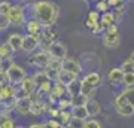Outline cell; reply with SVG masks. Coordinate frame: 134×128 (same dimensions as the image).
Listing matches in <instances>:
<instances>
[{"instance_id":"obj_1","label":"cell","mask_w":134,"mask_h":128,"mask_svg":"<svg viewBox=\"0 0 134 128\" xmlns=\"http://www.w3.org/2000/svg\"><path fill=\"white\" fill-rule=\"evenodd\" d=\"M33 12H34V18L37 19L43 27H48V25H54L57 23L58 15H60V8L52 2L39 0V2L34 3Z\"/></svg>"},{"instance_id":"obj_2","label":"cell","mask_w":134,"mask_h":128,"mask_svg":"<svg viewBox=\"0 0 134 128\" xmlns=\"http://www.w3.org/2000/svg\"><path fill=\"white\" fill-rule=\"evenodd\" d=\"M25 76H27V71L24 70V67H21L16 63H10V66L6 69V81L12 85H19L24 81Z\"/></svg>"},{"instance_id":"obj_3","label":"cell","mask_w":134,"mask_h":128,"mask_svg":"<svg viewBox=\"0 0 134 128\" xmlns=\"http://www.w3.org/2000/svg\"><path fill=\"white\" fill-rule=\"evenodd\" d=\"M51 61V55L49 52L45 49V51H39V52H31V57L29 58V63L31 66H36L39 69H45L48 66V63Z\"/></svg>"},{"instance_id":"obj_4","label":"cell","mask_w":134,"mask_h":128,"mask_svg":"<svg viewBox=\"0 0 134 128\" xmlns=\"http://www.w3.org/2000/svg\"><path fill=\"white\" fill-rule=\"evenodd\" d=\"M8 16H9V21H10L12 25L21 27V25L25 24V12H24V9H23L21 6H18V5H12Z\"/></svg>"},{"instance_id":"obj_5","label":"cell","mask_w":134,"mask_h":128,"mask_svg":"<svg viewBox=\"0 0 134 128\" xmlns=\"http://www.w3.org/2000/svg\"><path fill=\"white\" fill-rule=\"evenodd\" d=\"M40 39H42V33L39 34L27 33L24 36V42H23V51L27 54H31L33 51H36V48L40 45Z\"/></svg>"},{"instance_id":"obj_6","label":"cell","mask_w":134,"mask_h":128,"mask_svg":"<svg viewBox=\"0 0 134 128\" xmlns=\"http://www.w3.org/2000/svg\"><path fill=\"white\" fill-rule=\"evenodd\" d=\"M46 51L49 52L51 58H55V60H64L67 57V48L64 43L58 42V40H54L48 48Z\"/></svg>"},{"instance_id":"obj_7","label":"cell","mask_w":134,"mask_h":128,"mask_svg":"<svg viewBox=\"0 0 134 128\" xmlns=\"http://www.w3.org/2000/svg\"><path fill=\"white\" fill-rule=\"evenodd\" d=\"M103 45L109 49H115L121 45V34L119 31H106L103 36Z\"/></svg>"},{"instance_id":"obj_8","label":"cell","mask_w":134,"mask_h":128,"mask_svg":"<svg viewBox=\"0 0 134 128\" xmlns=\"http://www.w3.org/2000/svg\"><path fill=\"white\" fill-rule=\"evenodd\" d=\"M67 94V88L64 85H61L60 82H54V85L52 88L49 90L48 92V98H49V103H55L58 98H61L63 95H66Z\"/></svg>"},{"instance_id":"obj_9","label":"cell","mask_w":134,"mask_h":128,"mask_svg":"<svg viewBox=\"0 0 134 128\" xmlns=\"http://www.w3.org/2000/svg\"><path fill=\"white\" fill-rule=\"evenodd\" d=\"M61 69L67 71H72V73H75L77 76L81 75V71H82L81 63L77 60H75V58H67V57L64 60H61Z\"/></svg>"},{"instance_id":"obj_10","label":"cell","mask_w":134,"mask_h":128,"mask_svg":"<svg viewBox=\"0 0 134 128\" xmlns=\"http://www.w3.org/2000/svg\"><path fill=\"white\" fill-rule=\"evenodd\" d=\"M30 107H31V98H30V97H25V95L16 97L15 110H16L19 115H30Z\"/></svg>"},{"instance_id":"obj_11","label":"cell","mask_w":134,"mask_h":128,"mask_svg":"<svg viewBox=\"0 0 134 128\" xmlns=\"http://www.w3.org/2000/svg\"><path fill=\"white\" fill-rule=\"evenodd\" d=\"M36 90H37V88H36V84H34V79H33V77L25 76L24 81L19 84V91H21V95L30 97V95L33 94ZM16 97H18V95H16Z\"/></svg>"},{"instance_id":"obj_12","label":"cell","mask_w":134,"mask_h":128,"mask_svg":"<svg viewBox=\"0 0 134 128\" xmlns=\"http://www.w3.org/2000/svg\"><path fill=\"white\" fill-rule=\"evenodd\" d=\"M57 39V31L52 29V25H48L42 30V39H40V45H43L45 48H48L51 43Z\"/></svg>"},{"instance_id":"obj_13","label":"cell","mask_w":134,"mask_h":128,"mask_svg":"<svg viewBox=\"0 0 134 128\" xmlns=\"http://www.w3.org/2000/svg\"><path fill=\"white\" fill-rule=\"evenodd\" d=\"M43 70L48 73V76L51 77V79H54V81H55L57 75L60 73V70H61V60H55V58H51V61L48 63V66L45 67Z\"/></svg>"},{"instance_id":"obj_14","label":"cell","mask_w":134,"mask_h":128,"mask_svg":"<svg viewBox=\"0 0 134 128\" xmlns=\"http://www.w3.org/2000/svg\"><path fill=\"white\" fill-rule=\"evenodd\" d=\"M77 79V75H75V73H72V71H67V70H60V73L57 75V77H55V81L60 82L61 85L67 86V85H70L73 81H76Z\"/></svg>"},{"instance_id":"obj_15","label":"cell","mask_w":134,"mask_h":128,"mask_svg":"<svg viewBox=\"0 0 134 128\" xmlns=\"http://www.w3.org/2000/svg\"><path fill=\"white\" fill-rule=\"evenodd\" d=\"M23 42H24V34L12 33L9 37H8V43H9L10 48L14 49V52L23 51Z\"/></svg>"},{"instance_id":"obj_16","label":"cell","mask_w":134,"mask_h":128,"mask_svg":"<svg viewBox=\"0 0 134 128\" xmlns=\"http://www.w3.org/2000/svg\"><path fill=\"white\" fill-rule=\"evenodd\" d=\"M116 23H118V19H116L113 12L106 10V12H103L100 15V24H101V27H103V30H107L112 24H116Z\"/></svg>"},{"instance_id":"obj_17","label":"cell","mask_w":134,"mask_h":128,"mask_svg":"<svg viewBox=\"0 0 134 128\" xmlns=\"http://www.w3.org/2000/svg\"><path fill=\"white\" fill-rule=\"evenodd\" d=\"M70 112H72V116L75 119H79V121H85V119L90 118V113L86 110V106H72L70 107Z\"/></svg>"},{"instance_id":"obj_18","label":"cell","mask_w":134,"mask_h":128,"mask_svg":"<svg viewBox=\"0 0 134 128\" xmlns=\"http://www.w3.org/2000/svg\"><path fill=\"white\" fill-rule=\"evenodd\" d=\"M107 79H109L110 84H115V85H119L122 84L124 81V71L121 67H115V69H112L109 71V75H107Z\"/></svg>"},{"instance_id":"obj_19","label":"cell","mask_w":134,"mask_h":128,"mask_svg":"<svg viewBox=\"0 0 134 128\" xmlns=\"http://www.w3.org/2000/svg\"><path fill=\"white\" fill-rule=\"evenodd\" d=\"M96 92H97V86L91 85L85 79H82L81 81V94L82 95H85L86 98H92V97H96Z\"/></svg>"},{"instance_id":"obj_20","label":"cell","mask_w":134,"mask_h":128,"mask_svg":"<svg viewBox=\"0 0 134 128\" xmlns=\"http://www.w3.org/2000/svg\"><path fill=\"white\" fill-rule=\"evenodd\" d=\"M46 107L48 106L43 103L42 100H33L31 101V107H30V113L34 116H39L42 113H46Z\"/></svg>"},{"instance_id":"obj_21","label":"cell","mask_w":134,"mask_h":128,"mask_svg":"<svg viewBox=\"0 0 134 128\" xmlns=\"http://www.w3.org/2000/svg\"><path fill=\"white\" fill-rule=\"evenodd\" d=\"M86 110H88V113H90V118L91 116H97V115L101 112V106L100 103L97 101V100H94V97L92 98H88V101H86Z\"/></svg>"},{"instance_id":"obj_22","label":"cell","mask_w":134,"mask_h":128,"mask_svg":"<svg viewBox=\"0 0 134 128\" xmlns=\"http://www.w3.org/2000/svg\"><path fill=\"white\" fill-rule=\"evenodd\" d=\"M42 27H43V25L39 23L36 18L30 19V21H27V23H25V30H27V33H30V34H39V33H42Z\"/></svg>"},{"instance_id":"obj_23","label":"cell","mask_w":134,"mask_h":128,"mask_svg":"<svg viewBox=\"0 0 134 128\" xmlns=\"http://www.w3.org/2000/svg\"><path fill=\"white\" fill-rule=\"evenodd\" d=\"M10 97H16V91L12 86V84L10 85L5 84L3 86H0V101H3L6 98H10Z\"/></svg>"},{"instance_id":"obj_24","label":"cell","mask_w":134,"mask_h":128,"mask_svg":"<svg viewBox=\"0 0 134 128\" xmlns=\"http://www.w3.org/2000/svg\"><path fill=\"white\" fill-rule=\"evenodd\" d=\"M116 112H118V115H121V116L128 118V116H133L134 115V106L127 101V103H122L121 106H116Z\"/></svg>"},{"instance_id":"obj_25","label":"cell","mask_w":134,"mask_h":128,"mask_svg":"<svg viewBox=\"0 0 134 128\" xmlns=\"http://www.w3.org/2000/svg\"><path fill=\"white\" fill-rule=\"evenodd\" d=\"M98 23H100V12L97 9L90 10V12H88V16H86V21H85L86 27H88V29H92V27Z\"/></svg>"},{"instance_id":"obj_26","label":"cell","mask_w":134,"mask_h":128,"mask_svg":"<svg viewBox=\"0 0 134 128\" xmlns=\"http://www.w3.org/2000/svg\"><path fill=\"white\" fill-rule=\"evenodd\" d=\"M15 121L9 116L8 112H2L0 113V128H14Z\"/></svg>"},{"instance_id":"obj_27","label":"cell","mask_w":134,"mask_h":128,"mask_svg":"<svg viewBox=\"0 0 134 128\" xmlns=\"http://www.w3.org/2000/svg\"><path fill=\"white\" fill-rule=\"evenodd\" d=\"M86 82H90L91 85L94 86H98L100 85V82H101V76L100 73H97V71H90V73H86L85 77H83Z\"/></svg>"},{"instance_id":"obj_28","label":"cell","mask_w":134,"mask_h":128,"mask_svg":"<svg viewBox=\"0 0 134 128\" xmlns=\"http://www.w3.org/2000/svg\"><path fill=\"white\" fill-rule=\"evenodd\" d=\"M73 119L72 116V112L70 110H67V109H63L60 110V115H58V121L63 124V127H67L69 125V122Z\"/></svg>"},{"instance_id":"obj_29","label":"cell","mask_w":134,"mask_h":128,"mask_svg":"<svg viewBox=\"0 0 134 128\" xmlns=\"http://www.w3.org/2000/svg\"><path fill=\"white\" fill-rule=\"evenodd\" d=\"M12 54H14V49L10 48V45L8 42L0 45V58H2V60H8V58H10Z\"/></svg>"},{"instance_id":"obj_30","label":"cell","mask_w":134,"mask_h":128,"mask_svg":"<svg viewBox=\"0 0 134 128\" xmlns=\"http://www.w3.org/2000/svg\"><path fill=\"white\" fill-rule=\"evenodd\" d=\"M33 79H34V84H36V88H39L42 84H45V82L48 81V79H51V77L48 76L46 71L43 70V71H37V73H34Z\"/></svg>"},{"instance_id":"obj_31","label":"cell","mask_w":134,"mask_h":128,"mask_svg":"<svg viewBox=\"0 0 134 128\" xmlns=\"http://www.w3.org/2000/svg\"><path fill=\"white\" fill-rule=\"evenodd\" d=\"M66 88H67V94L70 95V97L79 94V92H81V81L76 79V81H73L70 85H67Z\"/></svg>"},{"instance_id":"obj_32","label":"cell","mask_w":134,"mask_h":128,"mask_svg":"<svg viewBox=\"0 0 134 128\" xmlns=\"http://www.w3.org/2000/svg\"><path fill=\"white\" fill-rule=\"evenodd\" d=\"M113 14H115V16H116V19L119 21L122 16H124V14L127 12V3H119V5H115L113 6V10H112Z\"/></svg>"},{"instance_id":"obj_33","label":"cell","mask_w":134,"mask_h":128,"mask_svg":"<svg viewBox=\"0 0 134 128\" xmlns=\"http://www.w3.org/2000/svg\"><path fill=\"white\" fill-rule=\"evenodd\" d=\"M58 101V107H60V110H63V109H67V107H72V97L67 94V97L66 95H63L61 98H58L57 100Z\"/></svg>"},{"instance_id":"obj_34","label":"cell","mask_w":134,"mask_h":128,"mask_svg":"<svg viewBox=\"0 0 134 128\" xmlns=\"http://www.w3.org/2000/svg\"><path fill=\"white\" fill-rule=\"evenodd\" d=\"M86 101H88V98L85 95H82L81 92L72 97V106H83V104H86Z\"/></svg>"},{"instance_id":"obj_35","label":"cell","mask_w":134,"mask_h":128,"mask_svg":"<svg viewBox=\"0 0 134 128\" xmlns=\"http://www.w3.org/2000/svg\"><path fill=\"white\" fill-rule=\"evenodd\" d=\"M82 127L83 128H101L103 127V124L100 121H97V119H85L83 124H82Z\"/></svg>"},{"instance_id":"obj_36","label":"cell","mask_w":134,"mask_h":128,"mask_svg":"<svg viewBox=\"0 0 134 128\" xmlns=\"http://www.w3.org/2000/svg\"><path fill=\"white\" fill-rule=\"evenodd\" d=\"M125 94V97H127V101L128 103H131V104L134 106V85L131 86H125V90L122 91Z\"/></svg>"},{"instance_id":"obj_37","label":"cell","mask_w":134,"mask_h":128,"mask_svg":"<svg viewBox=\"0 0 134 128\" xmlns=\"http://www.w3.org/2000/svg\"><path fill=\"white\" fill-rule=\"evenodd\" d=\"M121 69L124 73H128V71H134V63L130 60V58H125L122 64H121Z\"/></svg>"},{"instance_id":"obj_38","label":"cell","mask_w":134,"mask_h":128,"mask_svg":"<svg viewBox=\"0 0 134 128\" xmlns=\"http://www.w3.org/2000/svg\"><path fill=\"white\" fill-rule=\"evenodd\" d=\"M10 25H12V24H10V21H9V16H8V15L0 14V31L9 29Z\"/></svg>"},{"instance_id":"obj_39","label":"cell","mask_w":134,"mask_h":128,"mask_svg":"<svg viewBox=\"0 0 134 128\" xmlns=\"http://www.w3.org/2000/svg\"><path fill=\"white\" fill-rule=\"evenodd\" d=\"M125 86H131L134 85V71H128V73H124V81H122Z\"/></svg>"},{"instance_id":"obj_40","label":"cell","mask_w":134,"mask_h":128,"mask_svg":"<svg viewBox=\"0 0 134 128\" xmlns=\"http://www.w3.org/2000/svg\"><path fill=\"white\" fill-rule=\"evenodd\" d=\"M10 8H12L10 2H8V0H0V14L8 15L9 10H10Z\"/></svg>"},{"instance_id":"obj_41","label":"cell","mask_w":134,"mask_h":128,"mask_svg":"<svg viewBox=\"0 0 134 128\" xmlns=\"http://www.w3.org/2000/svg\"><path fill=\"white\" fill-rule=\"evenodd\" d=\"M96 9L100 12V14H103V12H106V10H109V3H107V0H98V3L96 5Z\"/></svg>"},{"instance_id":"obj_42","label":"cell","mask_w":134,"mask_h":128,"mask_svg":"<svg viewBox=\"0 0 134 128\" xmlns=\"http://www.w3.org/2000/svg\"><path fill=\"white\" fill-rule=\"evenodd\" d=\"M45 127H52V128H60L63 127V124L58 121V118H51L48 122L45 124Z\"/></svg>"},{"instance_id":"obj_43","label":"cell","mask_w":134,"mask_h":128,"mask_svg":"<svg viewBox=\"0 0 134 128\" xmlns=\"http://www.w3.org/2000/svg\"><path fill=\"white\" fill-rule=\"evenodd\" d=\"M125 0H107L109 6H115V5H119V3H124Z\"/></svg>"},{"instance_id":"obj_44","label":"cell","mask_w":134,"mask_h":128,"mask_svg":"<svg viewBox=\"0 0 134 128\" xmlns=\"http://www.w3.org/2000/svg\"><path fill=\"white\" fill-rule=\"evenodd\" d=\"M30 127H31V128H43V127H45V124H31Z\"/></svg>"},{"instance_id":"obj_45","label":"cell","mask_w":134,"mask_h":128,"mask_svg":"<svg viewBox=\"0 0 134 128\" xmlns=\"http://www.w3.org/2000/svg\"><path fill=\"white\" fill-rule=\"evenodd\" d=\"M130 60H131V61L134 63V51H133V52H131V55H130Z\"/></svg>"},{"instance_id":"obj_46","label":"cell","mask_w":134,"mask_h":128,"mask_svg":"<svg viewBox=\"0 0 134 128\" xmlns=\"http://www.w3.org/2000/svg\"><path fill=\"white\" fill-rule=\"evenodd\" d=\"M0 63H2V58H0Z\"/></svg>"}]
</instances>
